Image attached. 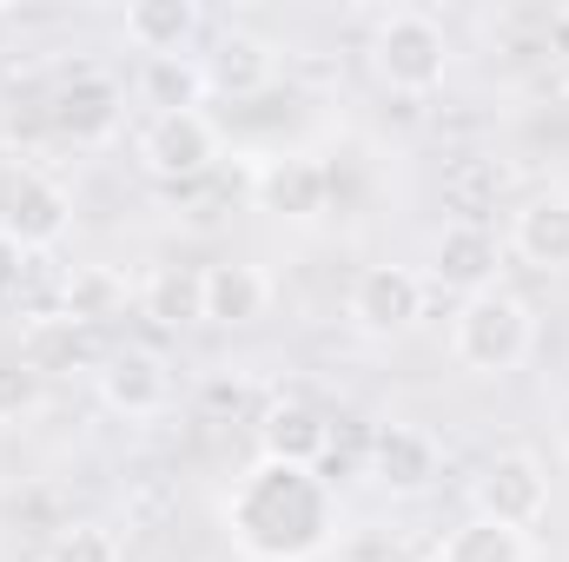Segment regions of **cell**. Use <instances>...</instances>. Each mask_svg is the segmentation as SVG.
<instances>
[{
    "instance_id": "6da1fadb",
    "label": "cell",
    "mask_w": 569,
    "mask_h": 562,
    "mask_svg": "<svg viewBox=\"0 0 569 562\" xmlns=\"http://www.w3.org/2000/svg\"><path fill=\"white\" fill-rule=\"evenodd\" d=\"M232 543L259 562H305L331 543V483L298 463H252L226 496Z\"/></svg>"
},
{
    "instance_id": "7a4b0ae2",
    "label": "cell",
    "mask_w": 569,
    "mask_h": 562,
    "mask_svg": "<svg viewBox=\"0 0 569 562\" xmlns=\"http://www.w3.org/2000/svg\"><path fill=\"white\" fill-rule=\"evenodd\" d=\"M530 351H537V311H530L517 291L490 284V291H477V298H457V318H450V358H457L463 371H477V378H503V371H517Z\"/></svg>"
},
{
    "instance_id": "3957f363",
    "label": "cell",
    "mask_w": 569,
    "mask_h": 562,
    "mask_svg": "<svg viewBox=\"0 0 569 562\" xmlns=\"http://www.w3.org/2000/svg\"><path fill=\"white\" fill-rule=\"evenodd\" d=\"M371 73L391 93H405V100L437 93L443 73H450V33H443V20L425 13V7L378 13V27H371Z\"/></svg>"
},
{
    "instance_id": "277c9868",
    "label": "cell",
    "mask_w": 569,
    "mask_h": 562,
    "mask_svg": "<svg viewBox=\"0 0 569 562\" xmlns=\"http://www.w3.org/2000/svg\"><path fill=\"white\" fill-rule=\"evenodd\" d=\"M219 152H226V140H219V127H212L206 107H192V113H159V120L140 127V172L159 179L166 192H186V185L212 179V172H219Z\"/></svg>"
},
{
    "instance_id": "5b68a950",
    "label": "cell",
    "mask_w": 569,
    "mask_h": 562,
    "mask_svg": "<svg viewBox=\"0 0 569 562\" xmlns=\"http://www.w3.org/2000/svg\"><path fill=\"white\" fill-rule=\"evenodd\" d=\"M477 516L503 523V530H537L550 516V470L530 456V450H497L483 470H477Z\"/></svg>"
},
{
    "instance_id": "8992f818",
    "label": "cell",
    "mask_w": 569,
    "mask_h": 562,
    "mask_svg": "<svg viewBox=\"0 0 569 562\" xmlns=\"http://www.w3.org/2000/svg\"><path fill=\"white\" fill-rule=\"evenodd\" d=\"M425 298H430L425 272H411V265H365L351 279L345 311H351V324L365 338H405L425 318Z\"/></svg>"
},
{
    "instance_id": "52a82bcc",
    "label": "cell",
    "mask_w": 569,
    "mask_h": 562,
    "mask_svg": "<svg viewBox=\"0 0 569 562\" xmlns=\"http://www.w3.org/2000/svg\"><path fill=\"white\" fill-rule=\"evenodd\" d=\"M252 199L272 219H318L331 205V165L311 152H272L252 165Z\"/></svg>"
},
{
    "instance_id": "ba28073f",
    "label": "cell",
    "mask_w": 569,
    "mask_h": 562,
    "mask_svg": "<svg viewBox=\"0 0 569 562\" xmlns=\"http://www.w3.org/2000/svg\"><path fill=\"white\" fill-rule=\"evenodd\" d=\"M93 384H100V404L120 411V418H159V411L172 404V371H166V358H159V351H140V344L107 351L100 371H93Z\"/></svg>"
},
{
    "instance_id": "9c48e42d",
    "label": "cell",
    "mask_w": 569,
    "mask_h": 562,
    "mask_svg": "<svg viewBox=\"0 0 569 562\" xmlns=\"http://www.w3.org/2000/svg\"><path fill=\"white\" fill-rule=\"evenodd\" d=\"M437 199L443 212H457L450 225H490V212L510 199V165L497 152H457L437 172Z\"/></svg>"
},
{
    "instance_id": "30bf717a",
    "label": "cell",
    "mask_w": 569,
    "mask_h": 562,
    "mask_svg": "<svg viewBox=\"0 0 569 562\" xmlns=\"http://www.w3.org/2000/svg\"><path fill=\"white\" fill-rule=\"evenodd\" d=\"M259 456L266 463H298V470H318L331 456V418L318 404H298L279 398L259 411Z\"/></svg>"
},
{
    "instance_id": "8fae6325",
    "label": "cell",
    "mask_w": 569,
    "mask_h": 562,
    "mask_svg": "<svg viewBox=\"0 0 569 562\" xmlns=\"http://www.w3.org/2000/svg\"><path fill=\"white\" fill-rule=\"evenodd\" d=\"M120 113H127V93L107 73H73L53 93V127H60V140H73V145L113 140L120 133Z\"/></svg>"
},
{
    "instance_id": "7c38bea8",
    "label": "cell",
    "mask_w": 569,
    "mask_h": 562,
    "mask_svg": "<svg viewBox=\"0 0 569 562\" xmlns=\"http://www.w3.org/2000/svg\"><path fill=\"white\" fill-rule=\"evenodd\" d=\"M510 252L530 265V272H569V192H530L510 219Z\"/></svg>"
},
{
    "instance_id": "4fadbf2b",
    "label": "cell",
    "mask_w": 569,
    "mask_h": 562,
    "mask_svg": "<svg viewBox=\"0 0 569 562\" xmlns=\"http://www.w3.org/2000/svg\"><path fill=\"white\" fill-rule=\"evenodd\" d=\"M497 272H503V245L490 225H443L437 232V259H430L437 284H450L457 298H477L497 284Z\"/></svg>"
},
{
    "instance_id": "5bb4252c",
    "label": "cell",
    "mask_w": 569,
    "mask_h": 562,
    "mask_svg": "<svg viewBox=\"0 0 569 562\" xmlns=\"http://www.w3.org/2000/svg\"><path fill=\"white\" fill-rule=\"evenodd\" d=\"M437 443H430V430L418 423H385L378 436H371V476L391 490V496H425L430 483H437Z\"/></svg>"
},
{
    "instance_id": "9a60e30c",
    "label": "cell",
    "mask_w": 569,
    "mask_h": 562,
    "mask_svg": "<svg viewBox=\"0 0 569 562\" xmlns=\"http://www.w3.org/2000/svg\"><path fill=\"white\" fill-rule=\"evenodd\" d=\"M199 304H206V324H226V331L259 324L266 304H272V279L246 259H219V265L199 272Z\"/></svg>"
},
{
    "instance_id": "2e32d148",
    "label": "cell",
    "mask_w": 569,
    "mask_h": 562,
    "mask_svg": "<svg viewBox=\"0 0 569 562\" xmlns=\"http://www.w3.org/2000/svg\"><path fill=\"white\" fill-rule=\"evenodd\" d=\"M67 225H73V199H67V185L27 172V179L13 185V199H7V232H13L27 252H53V245L67 239Z\"/></svg>"
},
{
    "instance_id": "e0dca14e",
    "label": "cell",
    "mask_w": 569,
    "mask_h": 562,
    "mask_svg": "<svg viewBox=\"0 0 569 562\" xmlns=\"http://www.w3.org/2000/svg\"><path fill=\"white\" fill-rule=\"evenodd\" d=\"M199 27H206L199 0H133V7L120 13L127 47L146 53V60H172V53H186V47L199 40Z\"/></svg>"
},
{
    "instance_id": "ac0fdd59",
    "label": "cell",
    "mask_w": 569,
    "mask_h": 562,
    "mask_svg": "<svg viewBox=\"0 0 569 562\" xmlns=\"http://www.w3.org/2000/svg\"><path fill=\"white\" fill-rule=\"evenodd\" d=\"M206 67V87H219V93H232V100H246V93H259L272 73H279V53H272V40H259V33H219L212 40V53L199 60Z\"/></svg>"
},
{
    "instance_id": "d6986e66",
    "label": "cell",
    "mask_w": 569,
    "mask_h": 562,
    "mask_svg": "<svg viewBox=\"0 0 569 562\" xmlns=\"http://www.w3.org/2000/svg\"><path fill=\"white\" fill-rule=\"evenodd\" d=\"M127 298H133V291H127V279H120L113 265H73V272H67V291H60V318L100 331V324L127 318Z\"/></svg>"
},
{
    "instance_id": "ffe728a7",
    "label": "cell",
    "mask_w": 569,
    "mask_h": 562,
    "mask_svg": "<svg viewBox=\"0 0 569 562\" xmlns=\"http://www.w3.org/2000/svg\"><path fill=\"white\" fill-rule=\"evenodd\" d=\"M27 364H33L40 378H53V371H100V351H93V331H87V324H73V318H40V324L27 331Z\"/></svg>"
},
{
    "instance_id": "44dd1931",
    "label": "cell",
    "mask_w": 569,
    "mask_h": 562,
    "mask_svg": "<svg viewBox=\"0 0 569 562\" xmlns=\"http://www.w3.org/2000/svg\"><path fill=\"white\" fill-rule=\"evenodd\" d=\"M206 93H212V87H206V67H199L192 53L140 60V100L152 107V120H159V113H192Z\"/></svg>"
},
{
    "instance_id": "7402d4cb",
    "label": "cell",
    "mask_w": 569,
    "mask_h": 562,
    "mask_svg": "<svg viewBox=\"0 0 569 562\" xmlns=\"http://www.w3.org/2000/svg\"><path fill=\"white\" fill-rule=\"evenodd\" d=\"M437 562H530V536L523 530H503L490 516H463L457 530H443Z\"/></svg>"
},
{
    "instance_id": "603a6c76",
    "label": "cell",
    "mask_w": 569,
    "mask_h": 562,
    "mask_svg": "<svg viewBox=\"0 0 569 562\" xmlns=\"http://www.w3.org/2000/svg\"><path fill=\"white\" fill-rule=\"evenodd\" d=\"M140 311L159 331H186V324H206V304H199V272L186 265H159L140 284Z\"/></svg>"
},
{
    "instance_id": "cb8c5ba5",
    "label": "cell",
    "mask_w": 569,
    "mask_h": 562,
    "mask_svg": "<svg viewBox=\"0 0 569 562\" xmlns=\"http://www.w3.org/2000/svg\"><path fill=\"white\" fill-rule=\"evenodd\" d=\"M40 562H120V536L107 523H60Z\"/></svg>"
},
{
    "instance_id": "d4e9b609",
    "label": "cell",
    "mask_w": 569,
    "mask_h": 562,
    "mask_svg": "<svg viewBox=\"0 0 569 562\" xmlns=\"http://www.w3.org/2000/svg\"><path fill=\"white\" fill-rule=\"evenodd\" d=\"M40 398H47V378H40L27 358H0V423L33 418Z\"/></svg>"
},
{
    "instance_id": "484cf974",
    "label": "cell",
    "mask_w": 569,
    "mask_h": 562,
    "mask_svg": "<svg viewBox=\"0 0 569 562\" xmlns=\"http://www.w3.org/2000/svg\"><path fill=\"white\" fill-rule=\"evenodd\" d=\"M27 265H33V252L0 225V318L7 311H20V291H27Z\"/></svg>"
},
{
    "instance_id": "4316f807",
    "label": "cell",
    "mask_w": 569,
    "mask_h": 562,
    "mask_svg": "<svg viewBox=\"0 0 569 562\" xmlns=\"http://www.w3.org/2000/svg\"><path fill=\"white\" fill-rule=\"evenodd\" d=\"M199 398H206V411H219V418H226V411H232V418L252 411V384H246V378H206Z\"/></svg>"
},
{
    "instance_id": "83f0119b",
    "label": "cell",
    "mask_w": 569,
    "mask_h": 562,
    "mask_svg": "<svg viewBox=\"0 0 569 562\" xmlns=\"http://www.w3.org/2000/svg\"><path fill=\"white\" fill-rule=\"evenodd\" d=\"M543 40H550V53H557V60L569 67V7H557V13H550V27H543Z\"/></svg>"
},
{
    "instance_id": "f1b7e54d",
    "label": "cell",
    "mask_w": 569,
    "mask_h": 562,
    "mask_svg": "<svg viewBox=\"0 0 569 562\" xmlns=\"http://www.w3.org/2000/svg\"><path fill=\"white\" fill-rule=\"evenodd\" d=\"M0 33H7V13H0Z\"/></svg>"
},
{
    "instance_id": "f546056e",
    "label": "cell",
    "mask_w": 569,
    "mask_h": 562,
    "mask_svg": "<svg viewBox=\"0 0 569 562\" xmlns=\"http://www.w3.org/2000/svg\"><path fill=\"white\" fill-rule=\"evenodd\" d=\"M418 562H437V556H418Z\"/></svg>"
}]
</instances>
